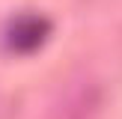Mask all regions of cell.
Returning <instances> with one entry per match:
<instances>
[{"mask_svg": "<svg viewBox=\"0 0 122 119\" xmlns=\"http://www.w3.org/2000/svg\"><path fill=\"white\" fill-rule=\"evenodd\" d=\"M51 33V24L39 15H24V18H15L6 30V45L12 48L15 54H30L42 45Z\"/></svg>", "mask_w": 122, "mask_h": 119, "instance_id": "6da1fadb", "label": "cell"}]
</instances>
